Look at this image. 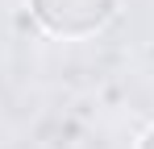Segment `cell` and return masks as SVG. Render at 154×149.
<instances>
[{
  "label": "cell",
  "mask_w": 154,
  "mask_h": 149,
  "mask_svg": "<svg viewBox=\"0 0 154 149\" xmlns=\"http://www.w3.org/2000/svg\"><path fill=\"white\" fill-rule=\"evenodd\" d=\"M117 0H29V13L42 29L58 37H88L112 17Z\"/></svg>",
  "instance_id": "cell-1"
},
{
  "label": "cell",
  "mask_w": 154,
  "mask_h": 149,
  "mask_svg": "<svg viewBox=\"0 0 154 149\" xmlns=\"http://www.w3.org/2000/svg\"><path fill=\"white\" fill-rule=\"evenodd\" d=\"M137 149H154V128L146 133V137H142V145H137Z\"/></svg>",
  "instance_id": "cell-2"
}]
</instances>
